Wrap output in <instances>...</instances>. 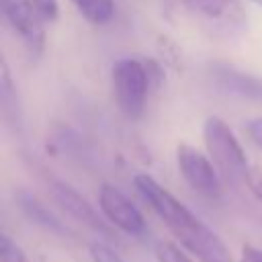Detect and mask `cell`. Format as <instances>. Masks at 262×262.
Segmentation results:
<instances>
[{
  "mask_svg": "<svg viewBox=\"0 0 262 262\" xmlns=\"http://www.w3.org/2000/svg\"><path fill=\"white\" fill-rule=\"evenodd\" d=\"M176 166L184 182L205 199H219L221 194V178L219 170L209 156L199 151L188 143L176 145Z\"/></svg>",
  "mask_w": 262,
  "mask_h": 262,
  "instance_id": "cell-4",
  "label": "cell"
},
{
  "mask_svg": "<svg viewBox=\"0 0 262 262\" xmlns=\"http://www.w3.org/2000/svg\"><path fill=\"white\" fill-rule=\"evenodd\" d=\"M90 25H106L115 16V0H70Z\"/></svg>",
  "mask_w": 262,
  "mask_h": 262,
  "instance_id": "cell-10",
  "label": "cell"
},
{
  "mask_svg": "<svg viewBox=\"0 0 262 262\" xmlns=\"http://www.w3.org/2000/svg\"><path fill=\"white\" fill-rule=\"evenodd\" d=\"M215 80L219 88L235 96L262 102V80L256 76L239 72L233 66H215Z\"/></svg>",
  "mask_w": 262,
  "mask_h": 262,
  "instance_id": "cell-8",
  "label": "cell"
},
{
  "mask_svg": "<svg viewBox=\"0 0 262 262\" xmlns=\"http://www.w3.org/2000/svg\"><path fill=\"white\" fill-rule=\"evenodd\" d=\"M18 201H20L23 211H25L33 221H37V223H41V225H45V227H49V229H53V231H61V233L68 231V229H63L61 221H59L57 217H53L51 211H49L45 205H41V203L37 201V196L29 194V192H20V194H18Z\"/></svg>",
  "mask_w": 262,
  "mask_h": 262,
  "instance_id": "cell-11",
  "label": "cell"
},
{
  "mask_svg": "<svg viewBox=\"0 0 262 262\" xmlns=\"http://www.w3.org/2000/svg\"><path fill=\"white\" fill-rule=\"evenodd\" d=\"M192 10L217 23L242 20V6L237 0H184Z\"/></svg>",
  "mask_w": 262,
  "mask_h": 262,
  "instance_id": "cell-9",
  "label": "cell"
},
{
  "mask_svg": "<svg viewBox=\"0 0 262 262\" xmlns=\"http://www.w3.org/2000/svg\"><path fill=\"white\" fill-rule=\"evenodd\" d=\"M149 82H151L149 63L137 57H123L113 63L111 70L113 98L119 111L127 119H139L143 115Z\"/></svg>",
  "mask_w": 262,
  "mask_h": 262,
  "instance_id": "cell-2",
  "label": "cell"
},
{
  "mask_svg": "<svg viewBox=\"0 0 262 262\" xmlns=\"http://www.w3.org/2000/svg\"><path fill=\"white\" fill-rule=\"evenodd\" d=\"M2 14L10 29L20 37L23 45L29 49L31 55L39 57L45 49L47 33L45 20L35 10L31 0H2Z\"/></svg>",
  "mask_w": 262,
  "mask_h": 262,
  "instance_id": "cell-5",
  "label": "cell"
},
{
  "mask_svg": "<svg viewBox=\"0 0 262 262\" xmlns=\"http://www.w3.org/2000/svg\"><path fill=\"white\" fill-rule=\"evenodd\" d=\"M133 186L188 252L196 254L203 262L227 258V246L223 239L158 180L149 174H137L133 178Z\"/></svg>",
  "mask_w": 262,
  "mask_h": 262,
  "instance_id": "cell-1",
  "label": "cell"
},
{
  "mask_svg": "<svg viewBox=\"0 0 262 262\" xmlns=\"http://www.w3.org/2000/svg\"><path fill=\"white\" fill-rule=\"evenodd\" d=\"M0 262H29L23 248L6 233L0 235Z\"/></svg>",
  "mask_w": 262,
  "mask_h": 262,
  "instance_id": "cell-13",
  "label": "cell"
},
{
  "mask_svg": "<svg viewBox=\"0 0 262 262\" xmlns=\"http://www.w3.org/2000/svg\"><path fill=\"white\" fill-rule=\"evenodd\" d=\"M244 131H246L248 139H250L258 149H262V117H256V119L246 121Z\"/></svg>",
  "mask_w": 262,
  "mask_h": 262,
  "instance_id": "cell-16",
  "label": "cell"
},
{
  "mask_svg": "<svg viewBox=\"0 0 262 262\" xmlns=\"http://www.w3.org/2000/svg\"><path fill=\"white\" fill-rule=\"evenodd\" d=\"M246 186H248V190L262 203V172L260 170H252L250 168V172L246 174Z\"/></svg>",
  "mask_w": 262,
  "mask_h": 262,
  "instance_id": "cell-17",
  "label": "cell"
},
{
  "mask_svg": "<svg viewBox=\"0 0 262 262\" xmlns=\"http://www.w3.org/2000/svg\"><path fill=\"white\" fill-rule=\"evenodd\" d=\"M98 209L113 227L121 229L127 235H143L147 229L145 217L135 207V203L125 192H121L117 186H113L108 182H104L100 186Z\"/></svg>",
  "mask_w": 262,
  "mask_h": 262,
  "instance_id": "cell-7",
  "label": "cell"
},
{
  "mask_svg": "<svg viewBox=\"0 0 262 262\" xmlns=\"http://www.w3.org/2000/svg\"><path fill=\"white\" fill-rule=\"evenodd\" d=\"M239 262H262V250L252 244H244L239 252Z\"/></svg>",
  "mask_w": 262,
  "mask_h": 262,
  "instance_id": "cell-18",
  "label": "cell"
},
{
  "mask_svg": "<svg viewBox=\"0 0 262 262\" xmlns=\"http://www.w3.org/2000/svg\"><path fill=\"white\" fill-rule=\"evenodd\" d=\"M203 141L207 147L209 158L217 166V170L223 174L225 180L237 182L246 180V174L250 172L248 156L235 137V133L229 129V125L221 117H207L203 123Z\"/></svg>",
  "mask_w": 262,
  "mask_h": 262,
  "instance_id": "cell-3",
  "label": "cell"
},
{
  "mask_svg": "<svg viewBox=\"0 0 262 262\" xmlns=\"http://www.w3.org/2000/svg\"><path fill=\"white\" fill-rule=\"evenodd\" d=\"M88 254H90L92 262H125L113 248H108L102 242H92L88 246Z\"/></svg>",
  "mask_w": 262,
  "mask_h": 262,
  "instance_id": "cell-14",
  "label": "cell"
},
{
  "mask_svg": "<svg viewBox=\"0 0 262 262\" xmlns=\"http://www.w3.org/2000/svg\"><path fill=\"white\" fill-rule=\"evenodd\" d=\"M154 254L158 262H192V258L188 254H184L176 244L168 242V239H160L154 246Z\"/></svg>",
  "mask_w": 262,
  "mask_h": 262,
  "instance_id": "cell-12",
  "label": "cell"
},
{
  "mask_svg": "<svg viewBox=\"0 0 262 262\" xmlns=\"http://www.w3.org/2000/svg\"><path fill=\"white\" fill-rule=\"evenodd\" d=\"M31 2L47 25H51L59 18V2L57 0H31Z\"/></svg>",
  "mask_w": 262,
  "mask_h": 262,
  "instance_id": "cell-15",
  "label": "cell"
},
{
  "mask_svg": "<svg viewBox=\"0 0 262 262\" xmlns=\"http://www.w3.org/2000/svg\"><path fill=\"white\" fill-rule=\"evenodd\" d=\"M45 184L53 196V201L63 209L68 211L76 221L84 223L86 227H90L92 231L96 233H102V235H111L113 233V225L104 219V215H100L88 201L86 196H82L72 184H68L66 180L53 176V174H45Z\"/></svg>",
  "mask_w": 262,
  "mask_h": 262,
  "instance_id": "cell-6",
  "label": "cell"
},
{
  "mask_svg": "<svg viewBox=\"0 0 262 262\" xmlns=\"http://www.w3.org/2000/svg\"><path fill=\"white\" fill-rule=\"evenodd\" d=\"M209 262H225V260H209Z\"/></svg>",
  "mask_w": 262,
  "mask_h": 262,
  "instance_id": "cell-20",
  "label": "cell"
},
{
  "mask_svg": "<svg viewBox=\"0 0 262 262\" xmlns=\"http://www.w3.org/2000/svg\"><path fill=\"white\" fill-rule=\"evenodd\" d=\"M250 2H254V4H258V6H262V0H250Z\"/></svg>",
  "mask_w": 262,
  "mask_h": 262,
  "instance_id": "cell-19",
  "label": "cell"
}]
</instances>
